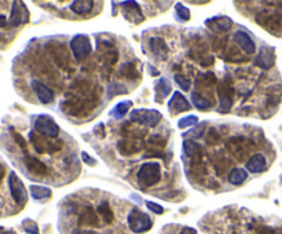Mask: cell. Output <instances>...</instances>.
<instances>
[{
    "label": "cell",
    "mask_w": 282,
    "mask_h": 234,
    "mask_svg": "<svg viewBox=\"0 0 282 234\" xmlns=\"http://www.w3.org/2000/svg\"><path fill=\"white\" fill-rule=\"evenodd\" d=\"M161 178V168L159 163L143 164L138 173V182L145 187L156 185Z\"/></svg>",
    "instance_id": "1"
},
{
    "label": "cell",
    "mask_w": 282,
    "mask_h": 234,
    "mask_svg": "<svg viewBox=\"0 0 282 234\" xmlns=\"http://www.w3.org/2000/svg\"><path fill=\"white\" fill-rule=\"evenodd\" d=\"M128 225H129V229L133 230L134 233H145V231L151 229L153 222H151L149 215H146V214L135 208L128 215Z\"/></svg>",
    "instance_id": "2"
},
{
    "label": "cell",
    "mask_w": 282,
    "mask_h": 234,
    "mask_svg": "<svg viewBox=\"0 0 282 234\" xmlns=\"http://www.w3.org/2000/svg\"><path fill=\"white\" fill-rule=\"evenodd\" d=\"M131 120L146 127H156L161 121V113L153 109H135L129 115Z\"/></svg>",
    "instance_id": "3"
},
{
    "label": "cell",
    "mask_w": 282,
    "mask_h": 234,
    "mask_svg": "<svg viewBox=\"0 0 282 234\" xmlns=\"http://www.w3.org/2000/svg\"><path fill=\"white\" fill-rule=\"evenodd\" d=\"M36 131L43 137L57 138L59 134V127L50 116H39L35 121Z\"/></svg>",
    "instance_id": "4"
},
{
    "label": "cell",
    "mask_w": 282,
    "mask_h": 234,
    "mask_svg": "<svg viewBox=\"0 0 282 234\" xmlns=\"http://www.w3.org/2000/svg\"><path fill=\"white\" fill-rule=\"evenodd\" d=\"M71 49L77 61H83L91 53V45L87 36L77 35L71 40Z\"/></svg>",
    "instance_id": "5"
},
{
    "label": "cell",
    "mask_w": 282,
    "mask_h": 234,
    "mask_svg": "<svg viewBox=\"0 0 282 234\" xmlns=\"http://www.w3.org/2000/svg\"><path fill=\"white\" fill-rule=\"evenodd\" d=\"M9 185H10V192H11V196H13L14 201L19 205H24L27 203L28 196L27 190H25V186H24L23 181L17 177V174L11 173L9 178Z\"/></svg>",
    "instance_id": "6"
},
{
    "label": "cell",
    "mask_w": 282,
    "mask_h": 234,
    "mask_svg": "<svg viewBox=\"0 0 282 234\" xmlns=\"http://www.w3.org/2000/svg\"><path fill=\"white\" fill-rule=\"evenodd\" d=\"M227 77H226L223 81L219 86V101H221V105H219V111L222 113H226V112L230 111L231 108V103H233V94L234 89L230 86V83H227Z\"/></svg>",
    "instance_id": "7"
},
{
    "label": "cell",
    "mask_w": 282,
    "mask_h": 234,
    "mask_svg": "<svg viewBox=\"0 0 282 234\" xmlns=\"http://www.w3.org/2000/svg\"><path fill=\"white\" fill-rule=\"evenodd\" d=\"M28 19H29V13H28L25 5L21 2H14L11 15H10V25L19 27V25L28 23Z\"/></svg>",
    "instance_id": "8"
},
{
    "label": "cell",
    "mask_w": 282,
    "mask_h": 234,
    "mask_svg": "<svg viewBox=\"0 0 282 234\" xmlns=\"http://www.w3.org/2000/svg\"><path fill=\"white\" fill-rule=\"evenodd\" d=\"M29 138H31L32 143H33V147H35L36 151L39 152V153H43V152H57L61 151L62 146V141H55V142H46L43 141V138L39 137V135H36V133H31L29 134Z\"/></svg>",
    "instance_id": "9"
},
{
    "label": "cell",
    "mask_w": 282,
    "mask_h": 234,
    "mask_svg": "<svg viewBox=\"0 0 282 234\" xmlns=\"http://www.w3.org/2000/svg\"><path fill=\"white\" fill-rule=\"evenodd\" d=\"M255 62L260 69H265V71L271 69L274 62H275V51H274L273 47H269V46L262 47L259 55L256 57Z\"/></svg>",
    "instance_id": "10"
},
{
    "label": "cell",
    "mask_w": 282,
    "mask_h": 234,
    "mask_svg": "<svg viewBox=\"0 0 282 234\" xmlns=\"http://www.w3.org/2000/svg\"><path fill=\"white\" fill-rule=\"evenodd\" d=\"M32 90L35 91L40 102L43 103H51L54 101V91L50 87H47L46 84H43L39 80H32Z\"/></svg>",
    "instance_id": "11"
},
{
    "label": "cell",
    "mask_w": 282,
    "mask_h": 234,
    "mask_svg": "<svg viewBox=\"0 0 282 234\" xmlns=\"http://www.w3.org/2000/svg\"><path fill=\"white\" fill-rule=\"evenodd\" d=\"M168 106H169L172 113H181V112H186L190 109L189 102L179 91H175V94L172 95V98L168 102Z\"/></svg>",
    "instance_id": "12"
},
{
    "label": "cell",
    "mask_w": 282,
    "mask_h": 234,
    "mask_svg": "<svg viewBox=\"0 0 282 234\" xmlns=\"http://www.w3.org/2000/svg\"><path fill=\"white\" fill-rule=\"evenodd\" d=\"M234 40L237 41L238 46L245 51L247 54L255 53V43L251 39V36L245 33L244 31H237L234 33Z\"/></svg>",
    "instance_id": "13"
},
{
    "label": "cell",
    "mask_w": 282,
    "mask_h": 234,
    "mask_svg": "<svg viewBox=\"0 0 282 234\" xmlns=\"http://www.w3.org/2000/svg\"><path fill=\"white\" fill-rule=\"evenodd\" d=\"M205 25L215 32H227L231 28V19L227 17H213L207 19Z\"/></svg>",
    "instance_id": "14"
},
{
    "label": "cell",
    "mask_w": 282,
    "mask_h": 234,
    "mask_svg": "<svg viewBox=\"0 0 282 234\" xmlns=\"http://www.w3.org/2000/svg\"><path fill=\"white\" fill-rule=\"evenodd\" d=\"M25 165H27L28 171L31 174H35V175H45L47 173L46 164L29 155H25Z\"/></svg>",
    "instance_id": "15"
},
{
    "label": "cell",
    "mask_w": 282,
    "mask_h": 234,
    "mask_svg": "<svg viewBox=\"0 0 282 234\" xmlns=\"http://www.w3.org/2000/svg\"><path fill=\"white\" fill-rule=\"evenodd\" d=\"M150 49L153 51L156 58L159 59H165L168 57V47L165 41L160 37H153L150 39Z\"/></svg>",
    "instance_id": "16"
},
{
    "label": "cell",
    "mask_w": 282,
    "mask_h": 234,
    "mask_svg": "<svg viewBox=\"0 0 282 234\" xmlns=\"http://www.w3.org/2000/svg\"><path fill=\"white\" fill-rule=\"evenodd\" d=\"M247 168L249 173H253V174L262 173V171L266 168V157L263 155H260V153L253 155L251 159H249V161L247 163Z\"/></svg>",
    "instance_id": "17"
},
{
    "label": "cell",
    "mask_w": 282,
    "mask_h": 234,
    "mask_svg": "<svg viewBox=\"0 0 282 234\" xmlns=\"http://www.w3.org/2000/svg\"><path fill=\"white\" fill-rule=\"evenodd\" d=\"M94 7V2L91 0H77L73 2L71 5V9L73 13L79 14V15H84V14L90 13Z\"/></svg>",
    "instance_id": "18"
},
{
    "label": "cell",
    "mask_w": 282,
    "mask_h": 234,
    "mask_svg": "<svg viewBox=\"0 0 282 234\" xmlns=\"http://www.w3.org/2000/svg\"><path fill=\"white\" fill-rule=\"evenodd\" d=\"M141 149V145L137 141H129V139H124L119 143L120 153H123L124 156H129L137 153Z\"/></svg>",
    "instance_id": "19"
},
{
    "label": "cell",
    "mask_w": 282,
    "mask_h": 234,
    "mask_svg": "<svg viewBox=\"0 0 282 234\" xmlns=\"http://www.w3.org/2000/svg\"><path fill=\"white\" fill-rule=\"evenodd\" d=\"M125 3H127V6H129V7H124L123 10L124 15L127 17V19H134V18L137 17L138 21L141 23L142 19H143V15H142L139 6L135 2H125Z\"/></svg>",
    "instance_id": "20"
},
{
    "label": "cell",
    "mask_w": 282,
    "mask_h": 234,
    "mask_svg": "<svg viewBox=\"0 0 282 234\" xmlns=\"http://www.w3.org/2000/svg\"><path fill=\"white\" fill-rule=\"evenodd\" d=\"M80 222H81L83 225H87V226H98V223H99L97 212L94 211L91 207H87V209L81 214Z\"/></svg>",
    "instance_id": "21"
},
{
    "label": "cell",
    "mask_w": 282,
    "mask_h": 234,
    "mask_svg": "<svg viewBox=\"0 0 282 234\" xmlns=\"http://www.w3.org/2000/svg\"><path fill=\"white\" fill-rule=\"evenodd\" d=\"M119 75L131 80L139 77V73H138L137 68H135V65H134L133 62H125V63H123V65L120 67Z\"/></svg>",
    "instance_id": "22"
},
{
    "label": "cell",
    "mask_w": 282,
    "mask_h": 234,
    "mask_svg": "<svg viewBox=\"0 0 282 234\" xmlns=\"http://www.w3.org/2000/svg\"><path fill=\"white\" fill-rule=\"evenodd\" d=\"M31 195L35 200L49 199L50 196H51V189H49V187H45V186L32 185L31 186Z\"/></svg>",
    "instance_id": "23"
},
{
    "label": "cell",
    "mask_w": 282,
    "mask_h": 234,
    "mask_svg": "<svg viewBox=\"0 0 282 234\" xmlns=\"http://www.w3.org/2000/svg\"><path fill=\"white\" fill-rule=\"evenodd\" d=\"M247 177V173L244 171L243 168H234L233 171L230 173L229 181L231 182L233 185H241L243 182H245Z\"/></svg>",
    "instance_id": "24"
},
{
    "label": "cell",
    "mask_w": 282,
    "mask_h": 234,
    "mask_svg": "<svg viewBox=\"0 0 282 234\" xmlns=\"http://www.w3.org/2000/svg\"><path fill=\"white\" fill-rule=\"evenodd\" d=\"M172 91V87L169 81L167 79H160L159 83L156 84V94L159 95V97H168Z\"/></svg>",
    "instance_id": "25"
},
{
    "label": "cell",
    "mask_w": 282,
    "mask_h": 234,
    "mask_svg": "<svg viewBox=\"0 0 282 234\" xmlns=\"http://www.w3.org/2000/svg\"><path fill=\"white\" fill-rule=\"evenodd\" d=\"M131 106H133V102L131 101L120 102V103L116 105L115 109L112 111V116H115V117H117V119L124 117V116L127 115V112L129 111V108H131Z\"/></svg>",
    "instance_id": "26"
},
{
    "label": "cell",
    "mask_w": 282,
    "mask_h": 234,
    "mask_svg": "<svg viewBox=\"0 0 282 234\" xmlns=\"http://www.w3.org/2000/svg\"><path fill=\"white\" fill-rule=\"evenodd\" d=\"M98 214L103 218V221L106 223H111L113 221V212H112L111 207H109V204L107 203H102L98 205Z\"/></svg>",
    "instance_id": "27"
},
{
    "label": "cell",
    "mask_w": 282,
    "mask_h": 234,
    "mask_svg": "<svg viewBox=\"0 0 282 234\" xmlns=\"http://www.w3.org/2000/svg\"><path fill=\"white\" fill-rule=\"evenodd\" d=\"M191 99H193L194 106L199 108L200 111H207V109H209L212 105L211 101H208V99L203 98L201 95H199V94H193V95H191Z\"/></svg>",
    "instance_id": "28"
},
{
    "label": "cell",
    "mask_w": 282,
    "mask_h": 234,
    "mask_svg": "<svg viewBox=\"0 0 282 234\" xmlns=\"http://www.w3.org/2000/svg\"><path fill=\"white\" fill-rule=\"evenodd\" d=\"M197 123H199V119H197L196 116L191 115L179 120L178 125H179V129H189V127H193V125H196Z\"/></svg>",
    "instance_id": "29"
},
{
    "label": "cell",
    "mask_w": 282,
    "mask_h": 234,
    "mask_svg": "<svg viewBox=\"0 0 282 234\" xmlns=\"http://www.w3.org/2000/svg\"><path fill=\"white\" fill-rule=\"evenodd\" d=\"M128 90L127 87L124 86V84H111L109 86V89H107V93H109V95L111 97H115V95H119V94H125Z\"/></svg>",
    "instance_id": "30"
},
{
    "label": "cell",
    "mask_w": 282,
    "mask_h": 234,
    "mask_svg": "<svg viewBox=\"0 0 282 234\" xmlns=\"http://www.w3.org/2000/svg\"><path fill=\"white\" fill-rule=\"evenodd\" d=\"M183 149H185V153L187 156H193L199 152L200 146L199 143H196L194 141H185L183 142Z\"/></svg>",
    "instance_id": "31"
},
{
    "label": "cell",
    "mask_w": 282,
    "mask_h": 234,
    "mask_svg": "<svg viewBox=\"0 0 282 234\" xmlns=\"http://www.w3.org/2000/svg\"><path fill=\"white\" fill-rule=\"evenodd\" d=\"M24 229L28 234H39V227L36 225L35 222L31 221V219H27L24 221Z\"/></svg>",
    "instance_id": "32"
},
{
    "label": "cell",
    "mask_w": 282,
    "mask_h": 234,
    "mask_svg": "<svg viewBox=\"0 0 282 234\" xmlns=\"http://www.w3.org/2000/svg\"><path fill=\"white\" fill-rule=\"evenodd\" d=\"M177 14L178 17L181 18V19H183V21H187V19H190V11L189 9H186V7H183V6L181 5V3H178L177 6Z\"/></svg>",
    "instance_id": "33"
},
{
    "label": "cell",
    "mask_w": 282,
    "mask_h": 234,
    "mask_svg": "<svg viewBox=\"0 0 282 234\" xmlns=\"http://www.w3.org/2000/svg\"><path fill=\"white\" fill-rule=\"evenodd\" d=\"M11 133H13V137L15 138V141H17L18 145H19V146H21V147H23L24 155H28V147H27V142H25V139H24V138L21 137L19 134L15 133L14 130H11Z\"/></svg>",
    "instance_id": "34"
},
{
    "label": "cell",
    "mask_w": 282,
    "mask_h": 234,
    "mask_svg": "<svg viewBox=\"0 0 282 234\" xmlns=\"http://www.w3.org/2000/svg\"><path fill=\"white\" fill-rule=\"evenodd\" d=\"M175 80H177V83L181 86L182 90H185V91H187V90L190 89V83L189 80L186 79V77H183L182 75H177L175 76Z\"/></svg>",
    "instance_id": "35"
},
{
    "label": "cell",
    "mask_w": 282,
    "mask_h": 234,
    "mask_svg": "<svg viewBox=\"0 0 282 234\" xmlns=\"http://www.w3.org/2000/svg\"><path fill=\"white\" fill-rule=\"evenodd\" d=\"M146 205H147V208H149L150 211H153L155 214H157V215H160V214H163L164 212V208L161 207V205H159V204L151 203V201H147V203H146Z\"/></svg>",
    "instance_id": "36"
},
{
    "label": "cell",
    "mask_w": 282,
    "mask_h": 234,
    "mask_svg": "<svg viewBox=\"0 0 282 234\" xmlns=\"http://www.w3.org/2000/svg\"><path fill=\"white\" fill-rule=\"evenodd\" d=\"M256 234H282V230L274 229V227H262Z\"/></svg>",
    "instance_id": "37"
},
{
    "label": "cell",
    "mask_w": 282,
    "mask_h": 234,
    "mask_svg": "<svg viewBox=\"0 0 282 234\" xmlns=\"http://www.w3.org/2000/svg\"><path fill=\"white\" fill-rule=\"evenodd\" d=\"M150 143L151 145H156V146H164L165 145V139H164L163 137H160V135H155V137L150 138Z\"/></svg>",
    "instance_id": "38"
},
{
    "label": "cell",
    "mask_w": 282,
    "mask_h": 234,
    "mask_svg": "<svg viewBox=\"0 0 282 234\" xmlns=\"http://www.w3.org/2000/svg\"><path fill=\"white\" fill-rule=\"evenodd\" d=\"M218 139H219V134L216 133V130H211L209 131V134H208V143H211V145H213V143H216L218 142Z\"/></svg>",
    "instance_id": "39"
},
{
    "label": "cell",
    "mask_w": 282,
    "mask_h": 234,
    "mask_svg": "<svg viewBox=\"0 0 282 234\" xmlns=\"http://www.w3.org/2000/svg\"><path fill=\"white\" fill-rule=\"evenodd\" d=\"M81 157H83L84 163L85 164H89V165H91V167H94V165H95V160H94L93 157H90V156L87 155L85 152H83V153H81Z\"/></svg>",
    "instance_id": "40"
},
{
    "label": "cell",
    "mask_w": 282,
    "mask_h": 234,
    "mask_svg": "<svg viewBox=\"0 0 282 234\" xmlns=\"http://www.w3.org/2000/svg\"><path fill=\"white\" fill-rule=\"evenodd\" d=\"M204 127H205V123H204L203 125L200 127L199 131H193V133H189L187 135H193V137H196V138L201 137V135H203V133H204Z\"/></svg>",
    "instance_id": "41"
},
{
    "label": "cell",
    "mask_w": 282,
    "mask_h": 234,
    "mask_svg": "<svg viewBox=\"0 0 282 234\" xmlns=\"http://www.w3.org/2000/svg\"><path fill=\"white\" fill-rule=\"evenodd\" d=\"M179 234H197V230L191 229V227H185V229H182Z\"/></svg>",
    "instance_id": "42"
},
{
    "label": "cell",
    "mask_w": 282,
    "mask_h": 234,
    "mask_svg": "<svg viewBox=\"0 0 282 234\" xmlns=\"http://www.w3.org/2000/svg\"><path fill=\"white\" fill-rule=\"evenodd\" d=\"M7 25V19H6L5 15H0V28H3Z\"/></svg>",
    "instance_id": "43"
},
{
    "label": "cell",
    "mask_w": 282,
    "mask_h": 234,
    "mask_svg": "<svg viewBox=\"0 0 282 234\" xmlns=\"http://www.w3.org/2000/svg\"><path fill=\"white\" fill-rule=\"evenodd\" d=\"M75 234H95L94 231H90V230H77L75 231Z\"/></svg>",
    "instance_id": "44"
},
{
    "label": "cell",
    "mask_w": 282,
    "mask_h": 234,
    "mask_svg": "<svg viewBox=\"0 0 282 234\" xmlns=\"http://www.w3.org/2000/svg\"><path fill=\"white\" fill-rule=\"evenodd\" d=\"M149 69H150V72H151V75H153V76H159V71H157V69H156V68L150 67Z\"/></svg>",
    "instance_id": "45"
},
{
    "label": "cell",
    "mask_w": 282,
    "mask_h": 234,
    "mask_svg": "<svg viewBox=\"0 0 282 234\" xmlns=\"http://www.w3.org/2000/svg\"><path fill=\"white\" fill-rule=\"evenodd\" d=\"M0 234H15L14 231H5V230L0 227Z\"/></svg>",
    "instance_id": "46"
}]
</instances>
